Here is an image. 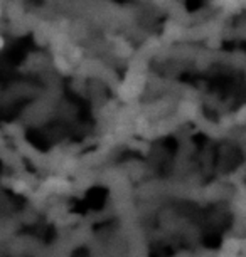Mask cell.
<instances>
[{
  "mask_svg": "<svg viewBox=\"0 0 246 257\" xmlns=\"http://www.w3.org/2000/svg\"><path fill=\"white\" fill-rule=\"evenodd\" d=\"M0 46H2V41H0Z\"/></svg>",
  "mask_w": 246,
  "mask_h": 257,
  "instance_id": "cell-1",
  "label": "cell"
}]
</instances>
